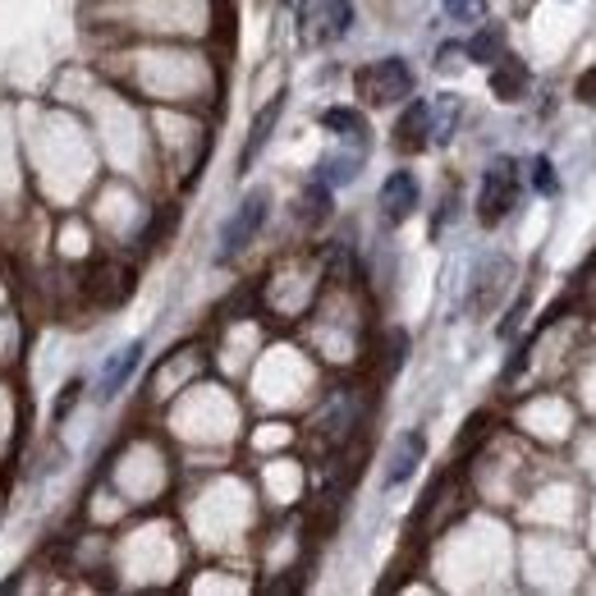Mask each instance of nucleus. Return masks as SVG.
<instances>
[{"label": "nucleus", "mask_w": 596, "mask_h": 596, "mask_svg": "<svg viewBox=\"0 0 596 596\" xmlns=\"http://www.w3.org/2000/svg\"><path fill=\"white\" fill-rule=\"evenodd\" d=\"M358 97L367 106H395L404 97H414V70L399 55L372 60L367 70H358Z\"/></svg>", "instance_id": "obj_1"}, {"label": "nucleus", "mask_w": 596, "mask_h": 596, "mask_svg": "<svg viewBox=\"0 0 596 596\" xmlns=\"http://www.w3.org/2000/svg\"><path fill=\"white\" fill-rule=\"evenodd\" d=\"M299 23H303V42L326 46V42H339L344 33H349L354 6L349 0H303Z\"/></svg>", "instance_id": "obj_2"}, {"label": "nucleus", "mask_w": 596, "mask_h": 596, "mask_svg": "<svg viewBox=\"0 0 596 596\" xmlns=\"http://www.w3.org/2000/svg\"><path fill=\"white\" fill-rule=\"evenodd\" d=\"M519 202V175L514 161H491L487 179H482V194H478V216L482 226H500Z\"/></svg>", "instance_id": "obj_3"}, {"label": "nucleus", "mask_w": 596, "mask_h": 596, "mask_svg": "<svg viewBox=\"0 0 596 596\" xmlns=\"http://www.w3.org/2000/svg\"><path fill=\"white\" fill-rule=\"evenodd\" d=\"M266 194L258 188V194H248L243 202H239V211L226 221V230H221V262H230L234 253H243L248 243H253V234L262 230V221H266Z\"/></svg>", "instance_id": "obj_4"}, {"label": "nucleus", "mask_w": 596, "mask_h": 596, "mask_svg": "<svg viewBox=\"0 0 596 596\" xmlns=\"http://www.w3.org/2000/svg\"><path fill=\"white\" fill-rule=\"evenodd\" d=\"M414 211H418V179H414V170H395L381 184V216H386V226H404Z\"/></svg>", "instance_id": "obj_5"}, {"label": "nucleus", "mask_w": 596, "mask_h": 596, "mask_svg": "<svg viewBox=\"0 0 596 596\" xmlns=\"http://www.w3.org/2000/svg\"><path fill=\"white\" fill-rule=\"evenodd\" d=\"M280 115H285V92H280L275 102H266V106L258 111L253 129H248V143H243V151H239V175H248V170H253V161L262 156V147L271 143V129L280 124Z\"/></svg>", "instance_id": "obj_6"}, {"label": "nucleus", "mask_w": 596, "mask_h": 596, "mask_svg": "<svg viewBox=\"0 0 596 596\" xmlns=\"http://www.w3.org/2000/svg\"><path fill=\"white\" fill-rule=\"evenodd\" d=\"M431 102H409V111L395 124V147L399 151H422L431 143Z\"/></svg>", "instance_id": "obj_7"}, {"label": "nucleus", "mask_w": 596, "mask_h": 596, "mask_svg": "<svg viewBox=\"0 0 596 596\" xmlns=\"http://www.w3.org/2000/svg\"><path fill=\"white\" fill-rule=\"evenodd\" d=\"M527 65L519 55H500L495 60V70H491V92L500 102H523V92H527Z\"/></svg>", "instance_id": "obj_8"}, {"label": "nucleus", "mask_w": 596, "mask_h": 596, "mask_svg": "<svg viewBox=\"0 0 596 596\" xmlns=\"http://www.w3.org/2000/svg\"><path fill=\"white\" fill-rule=\"evenodd\" d=\"M422 454H427V436H422V431H409V436H404V441L395 446V454H390V468H386V487H399V482H409V478L418 473Z\"/></svg>", "instance_id": "obj_9"}, {"label": "nucleus", "mask_w": 596, "mask_h": 596, "mask_svg": "<svg viewBox=\"0 0 596 596\" xmlns=\"http://www.w3.org/2000/svg\"><path fill=\"white\" fill-rule=\"evenodd\" d=\"M138 363H143V339H134V344H124V349L115 354V363L102 372V399H115L119 390H124V381H129V376L138 372Z\"/></svg>", "instance_id": "obj_10"}, {"label": "nucleus", "mask_w": 596, "mask_h": 596, "mask_svg": "<svg viewBox=\"0 0 596 596\" xmlns=\"http://www.w3.org/2000/svg\"><path fill=\"white\" fill-rule=\"evenodd\" d=\"M463 55L478 60V65H495V60L505 55V28H500V23H482L478 33H473V42L463 46Z\"/></svg>", "instance_id": "obj_11"}, {"label": "nucleus", "mask_w": 596, "mask_h": 596, "mask_svg": "<svg viewBox=\"0 0 596 596\" xmlns=\"http://www.w3.org/2000/svg\"><path fill=\"white\" fill-rule=\"evenodd\" d=\"M322 124H326L335 138H354L358 147H367V119H363L358 111H349V106H331V111H322Z\"/></svg>", "instance_id": "obj_12"}, {"label": "nucleus", "mask_w": 596, "mask_h": 596, "mask_svg": "<svg viewBox=\"0 0 596 596\" xmlns=\"http://www.w3.org/2000/svg\"><path fill=\"white\" fill-rule=\"evenodd\" d=\"M514 266L505 262V258H491V262H482V271H478V280H482V294H473L468 303H473L478 312H487L491 303H495V294H500V285H505V275H510Z\"/></svg>", "instance_id": "obj_13"}, {"label": "nucleus", "mask_w": 596, "mask_h": 596, "mask_svg": "<svg viewBox=\"0 0 596 596\" xmlns=\"http://www.w3.org/2000/svg\"><path fill=\"white\" fill-rule=\"evenodd\" d=\"M363 156L367 151H344V156H326V161L317 166V179L322 184H331V188H339V184H354L358 179V170H363Z\"/></svg>", "instance_id": "obj_14"}, {"label": "nucleus", "mask_w": 596, "mask_h": 596, "mask_svg": "<svg viewBox=\"0 0 596 596\" xmlns=\"http://www.w3.org/2000/svg\"><path fill=\"white\" fill-rule=\"evenodd\" d=\"M459 115H463V106H459V97H436V106H431V143H446L450 134H454V124H459Z\"/></svg>", "instance_id": "obj_15"}, {"label": "nucleus", "mask_w": 596, "mask_h": 596, "mask_svg": "<svg viewBox=\"0 0 596 596\" xmlns=\"http://www.w3.org/2000/svg\"><path fill=\"white\" fill-rule=\"evenodd\" d=\"M326 211H331V184H312L307 188V194H303V221H312V226H317V221H326Z\"/></svg>", "instance_id": "obj_16"}, {"label": "nucleus", "mask_w": 596, "mask_h": 596, "mask_svg": "<svg viewBox=\"0 0 596 596\" xmlns=\"http://www.w3.org/2000/svg\"><path fill=\"white\" fill-rule=\"evenodd\" d=\"M446 14L459 23H482L487 19V0H446Z\"/></svg>", "instance_id": "obj_17"}, {"label": "nucleus", "mask_w": 596, "mask_h": 596, "mask_svg": "<svg viewBox=\"0 0 596 596\" xmlns=\"http://www.w3.org/2000/svg\"><path fill=\"white\" fill-rule=\"evenodd\" d=\"M532 188H537V194H555V188H560L555 166L546 161V156H537V161H532Z\"/></svg>", "instance_id": "obj_18"}, {"label": "nucleus", "mask_w": 596, "mask_h": 596, "mask_svg": "<svg viewBox=\"0 0 596 596\" xmlns=\"http://www.w3.org/2000/svg\"><path fill=\"white\" fill-rule=\"evenodd\" d=\"M487 427H491V418H487V414H478V418H468V431L459 436V446H454V450H459V454H468V446H478V441H482V436H487Z\"/></svg>", "instance_id": "obj_19"}, {"label": "nucleus", "mask_w": 596, "mask_h": 596, "mask_svg": "<svg viewBox=\"0 0 596 596\" xmlns=\"http://www.w3.org/2000/svg\"><path fill=\"white\" fill-rule=\"evenodd\" d=\"M574 92H578V102H587V106H592V102H596V70H587V74L578 79V87H574Z\"/></svg>", "instance_id": "obj_20"}]
</instances>
